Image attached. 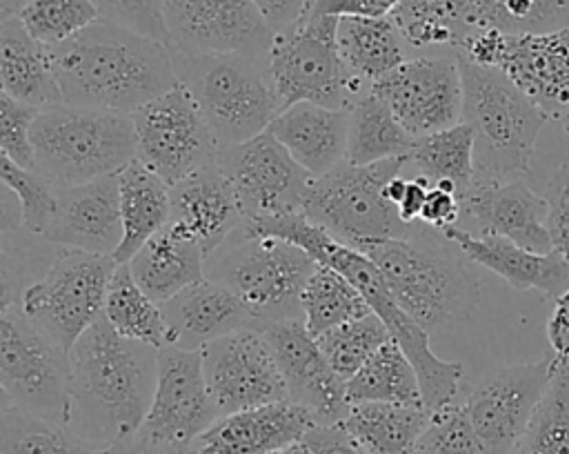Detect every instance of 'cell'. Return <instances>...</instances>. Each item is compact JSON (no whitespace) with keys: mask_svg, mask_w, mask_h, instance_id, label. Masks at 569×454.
I'll list each match as a JSON object with an SVG mask.
<instances>
[{"mask_svg":"<svg viewBox=\"0 0 569 454\" xmlns=\"http://www.w3.org/2000/svg\"><path fill=\"white\" fill-rule=\"evenodd\" d=\"M311 2H313V0H311ZM311 2H309V7H311Z\"/></svg>","mask_w":569,"mask_h":454,"instance_id":"obj_59","label":"cell"},{"mask_svg":"<svg viewBox=\"0 0 569 454\" xmlns=\"http://www.w3.org/2000/svg\"><path fill=\"white\" fill-rule=\"evenodd\" d=\"M38 114V107L24 105L0 91V156L24 169H36L31 127Z\"/></svg>","mask_w":569,"mask_h":454,"instance_id":"obj_47","label":"cell"},{"mask_svg":"<svg viewBox=\"0 0 569 454\" xmlns=\"http://www.w3.org/2000/svg\"><path fill=\"white\" fill-rule=\"evenodd\" d=\"M29 0H0V20L2 18H11L18 16L20 9L27 4Z\"/></svg>","mask_w":569,"mask_h":454,"instance_id":"obj_56","label":"cell"},{"mask_svg":"<svg viewBox=\"0 0 569 454\" xmlns=\"http://www.w3.org/2000/svg\"><path fill=\"white\" fill-rule=\"evenodd\" d=\"M102 316L124 338L147 343L156 349L171 345L162 305L136 283L127 263H120L111 276Z\"/></svg>","mask_w":569,"mask_h":454,"instance_id":"obj_37","label":"cell"},{"mask_svg":"<svg viewBox=\"0 0 569 454\" xmlns=\"http://www.w3.org/2000/svg\"><path fill=\"white\" fill-rule=\"evenodd\" d=\"M389 18L407 47L458 49L473 31V0H400Z\"/></svg>","mask_w":569,"mask_h":454,"instance_id":"obj_34","label":"cell"},{"mask_svg":"<svg viewBox=\"0 0 569 454\" xmlns=\"http://www.w3.org/2000/svg\"><path fill=\"white\" fill-rule=\"evenodd\" d=\"M251 231L262 236H278L302 247L318 265H329L345 274L365 296L371 312L387 325L391 338L407 352L413 363L422 403L429 412L456 403L462 385L465 367L458 361H442L429 345V334L398 305L389 292L378 265L362 251L336 240L322 227L307 220L302 214H284L244 223Z\"/></svg>","mask_w":569,"mask_h":454,"instance_id":"obj_3","label":"cell"},{"mask_svg":"<svg viewBox=\"0 0 569 454\" xmlns=\"http://www.w3.org/2000/svg\"><path fill=\"white\" fill-rule=\"evenodd\" d=\"M116 267L113 256L58 247L42 276L22 287L18 307L56 345L69 352L102 316Z\"/></svg>","mask_w":569,"mask_h":454,"instance_id":"obj_10","label":"cell"},{"mask_svg":"<svg viewBox=\"0 0 569 454\" xmlns=\"http://www.w3.org/2000/svg\"><path fill=\"white\" fill-rule=\"evenodd\" d=\"M216 418L200 349H158L156 389L138 436L153 445L187 450Z\"/></svg>","mask_w":569,"mask_h":454,"instance_id":"obj_17","label":"cell"},{"mask_svg":"<svg viewBox=\"0 0 569 454\" xmlns=\"http://www.w3.org/2000/svg\"><path fill=\"white\" fill-rule=\"evenodd\" d=\"M200 356L218 416L287 398L276 356L258 327L216 338L200 349Z\"/></svg>","mask_w":569,"mask_h":454,"instance_id":"obj_19","label":"cell"},{"mask_svg":"<svg viewBox=\"0 0 569 454\" xmlns=\"http://www.w3.org/2000/svg\"><path fill=\"white\" fill-rule=\"evenodd\" d=\"M413 142L416 136L402 127L387 102L371 89L349 107V162L369 165L389 158H407Z\"/></svg>","mask_w":569,"mask_h":454,"instance_id":"obj_35","label":"cell"},{"mask_svg":"<svg viewBox=\"0 0 569 454\" xmlns=\"http://www.w3.org/2000/svg\"><path fill=\"white\" fill-rule=\"evenodd\" d=\"M100 18L136 29L149 38L169 45V31L162 18L160 0H93Z\"/></svg>","mask_w":569,"mask_h":454,"instance_id":"obj_48","label":"cell"},{"mask_svg":"<svg viewBox=\"0 0 569 454\" xmlns=\"http://www.w3.org/2000/svg\"><path fill=\"white\" fill-rule=\"evenodd\" d=\"M269 454H311V450L307 447L305 441H298L293 445H287L282 450H276V452H269Z\"/></svg>","mask_w":569,"mask_h":454,"instance_id":"obj_57","label":"cell"},{"mask_svg":"<svg viewBox=\"0 0 569 454\" xmlns=\"http://www.w3.org/2000/svg\"><path fill=\"white\" fill-rule=\"evenodd\" d=\"M271 31H282L296 24L309 9L311 0H251Z\"/></svg>","mask_w":569,"mask_h":454,"instance_id":"obj_53","label":"cell"},{"mask_svg":"<svg viewBox=\"0 0 569 454\" xmlns=\"http://www.w3.org/2000/svg\"><path fill=\"white\" fill-rule=\"evenodd\" d=\"M36 171L56 187L82 185L118 174L138 158L131 114L60 102L40 109L31 127Z\"/></svg>","mask_w":569,"mask_h":454,"instance_id":"obj_7","label":"cell"},{"mask_svg":"<svg viewBox=\"0 0 569 454\" xmlns=\"http://www.w3.org/2000/svg\"><path fill=\"white\" fill-rule=\"evenodd\" d=\"M18 18L38 42L58 47L98 22L100 11L93 0H29Z\"/></svg>","mask_w":569,"mask_h":454,"instance_id":"obj_44","label":"cell"},{"mask_svg":"<svg viewBox=\"0 0 569 454\" xmlns=\"http://www.w3.org/2000/svg\"><path fill=\"white\" fill-rule=\"evenodd\" d=\"M429 187H431V180L427 176H413V178H407V185H405V191L396 205L400 218L407 223V225H413L420 220V214H422V207H425V200H427V194H429Z\"/></svg>","mask_w":569,"mask_h":454,"instance_id":"obj_55","label":"cell"},{"mask_svg":"<svg viewBox=\"0 0 569 454\" xmlns=\"http://www.w3.org/2000/svg\"><path fill=\"white\" fill-rule=\"evenodd\" d=\"M338 16H302L276 31L269 47V71L280 107L316 102L349 109L369 87L345 67L336 42Z\"/></svg>","mask_w":569,"mask_h":454,"instance_id":"obj_11","label":"cell"},{"mask_svg":"<svg viewBox=\"0 0 569 454\" xmlns=\"http://www.w3.org/2000/svg\"><path fill=\"white\" fill-rule=\"evenodd\" d=\"M162 314L171 345L182 349H202L216 338L258 327L251 309L227 285L211 278H202L162 303Z\"/></svg>","mask_w":569,"mask_h":454,"instance_id":"obj_26","label":"cell"},{"mask_svg":"<svg viewBox=\"0 0 569 454\" xmlns=\"http://www.w3.org/2000/svg\"><path fill=\"white\" fill-rule=\"evenodd\" d=\"M311 454H367L356 438L342 427V423L316 425L302 438Z\"/></svg>","mask_w":569,"mask_h":454,"instance_id":"obj_51","label":"cell"},{"mask_svg":"<svg viewBox=\"0 0 569 454\" xmlns=\"http://www.w3.org/2000/svg\"><path fill=\"white\" fill-rule=\"evenodd\" d=\"M169 45L269 53L273 31L251 0H160Z\"/></svg>","mask_w":569,"mask_h":454,"instance_id":"obj_21","label":"cell"},{"mask_svg":"<svg viewBox=\"0 0 569 454\" xmlns=\"http://www.w3.org/2000/svg\"><path fill=\"white\" fill-rule=\"evenodd\" d=\"M347 401L353 403H402L425 405L420 378L407 352L389 338L345 383Z\"/></svg>","mask_w":569,"mask_h":454,"instance_id":"obj_36","label":"cell"},{"mask_svg":"<svg viewBox=\"0 0 569 454\" xmlns=\"http://www.w3.org/2000/svg\"><path fill=\"white\" fill-rule=\"evenodd\" d=\"M191 454H193V450H191Z\"/></svg>","mask_w":569,"mask_h":454,"instance_id":"obj_60","label":"cell"},{"mask_svg":"<svg viewBox=\"0 0 569 454\" xmlns=\"http://www.w3.org/2000/svg\"><path fill=\"white\" fill-rule=\"evenodd\" d=\"M0 89L38 109L62 102V91L51 65V49L38 42L18 16L0 20Z\"/></svg>","mask_w":569,"mask_h":454,"instance_id":"obj_29","label":"cell"},{"mask_svg":"<svg viewBox=\"0 0 569 454\" xmlns=\"http://www.w3.org/2000/svg\"><path fill=\"white\" fill-rule=\"evenodd\" d=\"M0 178L22 205V229L42 236L56 211L58 187L36 169H24L4 156H0Z\"/></svg>","mask_w":569,"mask_h":454,"instance_id":"obj_45","label":"cell"},{"mask_svg":"<svg viewBox=\"0 0 569 454\" xmlns=\"http://www.w3.org/2000/svg\"><path fill=\"white\" fill-rule=\"evenodd\" d=\"M473 22L511 36L549 33L569 27V0H473Z\"/></svg>","mask_w":569,"mask_h":454,"instance_id":"obj_42","label":"cell"},{"mask_svg":"<svg viewBox=\"0 0 569 454\" xmlns=\"http://www.w3.org/2000/svg\"><path fill=\"white\" fill-rule=\"evenodd\" d=\"M40 238L58 247L113 256L122 240L118 176L58 187L56 211Z\"/></svg>","mask_w":569,"mask_h":454,"instance_id":"obj_22","label":"cell"},{"mask_svg":"<svg viewBox=\"0 0 569 454\" xmlns=\"http://www.w3.org/2000/svg\"><path fill=\"white\" fill-rule=\"evenodd\" d=\"M269 131L298 165L311 176H322L347 160L349 109H331L307 100L293 102L273 118Z\"/></svg>","mask_w":569,"mask_h":454,"instance_id":"obj_28","label":"cell"},{"mask_svg":"<svg viewBox=\"0 0 569 454\" xmlns=\"http://www.w3.org/2000/svg\"><path fill=\"white\" fill-rule=\"evenodd\" d=\"M69 425L96 445L131 441L149 412L158 349L120 336L100 316L69 349Z\"/></svg>","mask_w":569,"mask_h":454,"instance_id":"obj_1","label":"cell"},{"mask_svg":"<svg viewBox=\"0 0 569 454\" xmlns=\"http://www.w3.org/2000/svg\"><path fill=\"white\" fill-rule=\"evenodd\" d=\"M216 165L231 182L244 223L300 214L313 178L269 129L244 142L218 145Z\"/></svg>","mask_w":569,"mask_h":454,"instance_id":"obj_15","label":"cell"},{"mask_svg":"<svg viewBox=\"0 0 569 454\" xmlns=\"http://www.w3.org/2000/svg\"><path fill=\"white\" fill-rule=\"evenodd\" d=\"M122 240L116 263H129L133 254L171 220V185L142 160H131L118 174Z\"/></svg>","mask_w":569,"mask_h":454,"instance_id":"obj_31","label":"cell"},{"mask_svg":"<svg viewBox=\"0 0 569 454\" xmlns=\"http://www.w3.org/2000/svg\"><path fill=\"white\" fill-rule=\"evenodd\" d=\"M405 165L407 158L369 165L342 160L331 171L309 180L300 214L358 251L387 238L409 236L416 223L407 225L396 205L385 198V185L402 174Z\"/></svg>","mask_w":569,"mask_h":454,"instance_id":"obj_9","label":"cell"},{"mask_svg":"<svg viewBox=\"0 0 569 454\" xmlns=\"http://www.w3.org/2000/svg\"><path fill=\"white\" fill-rule=\"evenodd\" d=\"M545 200L551 251L569 263V162L560 165L547 180Z\"/></svg>","mask_w":569,"mask_h":454,"instance_id":"obj_49","label":"cell"},{"mask_svg":"<svg viewBox=\"0 0 569 454\" xmlns=\"http://www.w3.org/2000/svg\"><path fill=\"white\" fill-rule=\"evenodd\" d=\"M49 49L67 105L133 114L178 85L167 42L102 18Z\"/></svg>","mask_w":569,"mask_h":454,"instance_id":"obj_2","label":"cell"},{"mask_svg":"<svg viewBox=\"0 0 569 454\" xmlns=\"http://www.w3.org/2000/svg\"><path fill=\"white\" fill-rule=\"evenodd\" d=\"M400 0H313L305 16H389Z\"/></svg>","mask_w":569,"mask_h":454,"instance_id":"obj_52","label":"cell"},{"mask_svg":"<svg viewBox=\"0 0 569 454\" xmlns=\"http://www.w3.org/2000/svg\"><path fill=\"white\" fill-rule=\"evenodd\" d=\"M556 354L500 367L473 385L465 409L487 454H511L551 383Z\"/></svg>","mask_w":569,"mask_h":454,"instance_id":"obj_16","label":"cell"},{"mask_svg":"<svg viewBox=\"0 0 569 454\" xmlns=\"http://www.w3.org/2000/svg\"><path fill=\"white\" fill-rule=\"evenodd\" d=\"M300 307L302 323L316 338L336 325L371 314V307L360 289L329 265H318V269L309 276L300 296Z\"/></svg>","mask_w":569,"mask_h":454,"instance_id":"obj_39","label":"cell"},{"mask_svg":"<svg viewBox=\"0 0 569 454\" xmlns=\"http://www.w3.org/2000/svg\"><path fill=\"white\" fill-rule=\"evenodd\" d=\"M511 454H569V358H558L551 383Z\"/></svg>","mask_w":569,"mask_h":454,"instance_id":"obj_41","label":"cell"},{"mask_svg":"<svg viewBox=\"0 0 569 454\" xmlns=\"http://www.w3.org/2000/svg\"><path fill=\"white\" fill-rule=\"evenodd\" d=\"M104 447L82 438L67 423L16 405L0 409V454H104Z\"/></svg>","mask_w":569,"mask_h":454,"instance_id":"obj_38","label":"cell"},{"mask_svg":"<svg viewBox=\"0 0 569 454\" xmlns=\"http://www.w3.org/2000/svg\"><path fill=\"white\" fill-rule=\"evenodd\" d=\"M138 160L173 185L216 162L218 140L191 93L178 82L131 114Z\"/></svg>","mask_w":569,"mask_h":454,"instance_id":"obj_14","label":"cell"},{"mask_svg":"<svg viewBox=\"0 0 569 454\" xmlns=\"http://www.w3.org/2000/svg\"><path fill=\"white\" fill-rule=\"evenodd\" d=\"M336 42L345 67L369 89L407 60L405 40L389 16H338Z\"/></svg>","mask_w":569,"mask_h":454,"instance_id":"obj_32","label":"cell"},{"mask_svg":"<svg viewBox=\"0 0 569 454\" xmlns=\"http://www.w3.org/2000/svg\"><path fill=\"white\" fill-rule=\"evenodd\" d=\"M204 260L207 256L198 243L167 225L151 236L127 265L136 283L162 305L189 285L207 278Z\"/></svg>","mask_w":569,"mask_h":454,"instance_id":"obj_30","label":"cell"},{"mask_svg":"<svg viewBox=\"0 0 569 454\" xmlns=\"http://www.w3.org/2000/svg\"><path fill=\"white\" fill-rule=\"evenodd\" d=\"M407 162L431 182L449 180L456 185L460 198L471 187L476 176L473 165V134L462 120L453 127L416 138Z\"/></svg>","mask_w":569,"mask_h":454,"instance_id":"obj_40","label":"cell"},{"mask_svg":"<svg viewBox=\"0 0 569 454\" xmlns=\"http://www.w3.org/2000/svg\"><path fill=\"white\" fill-rule=\"evenodd\" d=\"M258 329L276 356L287 398L307 407L318 425L340 423L349 409L345 381L333 372L302 318L269 320Z\"/></svg>","mask_w":569,"mask_h":454,"instance_id":"obj_20","label":"cell"},{"mask_svg":"<svg viewBox=\"0 0 569 454\" xmlns=\"http://www.w3.org/2000/svg\"><path fill=\"white\" fill-rule=\"evenodd\" d=\"M389 338L391 334L387 325L371 312L362 318L327 329L316 340L333 372L347 383Z\"/></svg>","mask_w":569,"mask_h":454,"instance_id":"obj_43","label":"cell"},{"mask_svg":"<svg viewBox=\"0 0 569 454\" xmlns=\"http://www.w3.org/2000/svg\"><path fill=\"white\" fill-rule=\"evenodd\" d=\"M460 214H462V205H460L458 191L431 182L422 214H420V223L433 229H445L456 225Z\"/></svg>","mask_w":569,"mask_h":454,"instance_id":"obj_50","label":"cell"},{"mask_svg":"<svg viewBox=\"0 0 569 454\" xmlns=\"http://www.w3.org/2000/svg\"><path fill=\"white\" fill-rule=\"evenodd\" d=\"M456 56L462 76V122L473 134V180L520 178L529 171L549 116L505 71Z\"/></svg>","mask_w":569,"mask_h":454,"instance_id":"obj_6","label":"cell"},{"mask_svg":"<svg viewBox=\"0 0 569 454\" xmlns=\"http://www.w3.org/2000/svg\"><path fill=\"white\" fill-rule=\"evenodd\" d=\"M362 254L378 265L398 305L427 334L465 320L478 300L476 263L440 229L420 220L409 236L373 243Z\"/></svg>","mask_w":569,"mask_h":454,"instance_id":"obj_4","label":"cell"},{"mask_svg":"<svg viewBox=\"0 0 569 454\" xmlns=\"http://www.w3.org/2000/svg\"><path fill=\"white\" fill-rule=\"evenodd\" d=\"M402 127L420 138L462 120V76L456 51L407 58L371 85Z\"/></svg>","mask_w":569,"mask_h":454,"instance_id":"obj_18","label":"cell"},{"mask_svg":"<svg viewBox=\"0 0 569 454\" xmlns=\"http://www.w3.org/2000/svg\"><path fill=\"white\" fill-rule=\"evenodd\" d=\"M318 263L298 245L236 229L204 260V274L227 285L256 316L258 327L269 320L302 318L300 296Z\"/></svg>","mask_w":569,"mask_h":454,"instance_id":"obj_8","label":"cell"},{"mask_svg":"<svg viewBox=\"0 0 569 454\" xmlns=\"http://www.w3.org/2000/svg\"><path fill=\"white\" fill-rule=\"evenodd\" d=\"M469 260L493 272L513 289H536L556 300L569 289V263L556 251H531L500 236H480L456 225L440 229Z\"/></svg>","mask_w":569,"mask_h":454,"instance_id":"obj_27","label":"cell"},{"mask_svg":"<svg viewBox=\"0 0 569 454\" xmlns=\"http://www.w3.org/2000/svg\"><path fill=\"white\" fill-rule=\"evenodd\" d=\"M460 205L462 214L473 218L480 236H500L540 254L551 251L547 200L531 191L520 178H476L460 198Z\"/></svg>","mask_w":569,"mask_h":454,"instance_id":"obj_23","label":"cell"},{"mask_svg":"<svg viewBox=\"0 0 569 454\" xmlns=\"http://www.w3.org/2000/svg\"><path fill=\"white\" fill-rule=\"evenodd\" d=\"M178 82L191 93L218 145L244 142L282 111L269 53L202 51L169 45Z\"/></svg>","mask_w":569,"mask_h":454,"instance_id":"obj_5","label":"cell"},{"mask_svg":"<svg viewBox=\"0 0 569 454\" xmlns=\"http://www.w3.org/2000/svg\"><path fill=\"white\" fill-rule=\"evenodd\" d=\"M242 225L244 216L233 187L216 162L171 185L169 227L198 243L204 256Z\"/></svg>","mask_w":569,"mask_h":454,"instance_id":"obj_25","label":"cell"},{"mask_svg":"<svg viewBox=\"0 0 569 454\" xmlns=\"http://www.w3.org/2000/svg\"><path fill=\"white\" fill-rule=\"evenodd\" d=\"M411 454H487L465 405L451 403L431 412Z\"/></svg>","mask_w":569,"mask_h":454,"instance_id":"obj_46","label":"cell"},{"mask_svg":"<svg viewBox=\"0 0 569 454\" xmlns=\"http://www.w3.org/2000/svg\"><path fill=\"white\" fill-rule=\"evenodd\" d=\"M547 340L558 358H569V289L556 298L547 318Z\"/></svg>","mask_w":569,"mask_h":454,"instance_id":"obj_54","label":"cell"},{"mask_svg":"<svg viewBox=\"0 0 569 454\" xmlns=\"http://www.w3.org/2000/svg\"><path fill=\"white\" fill-rule=\"evenodd\" d=\"M456 53L505 71L549 118L569 114V27L525 36L476 29Z\"/></svg>","mask_w":569,"mask_h":454,"instance_id":"obj_13","label":"cell"},{"mask_svg":"<svg viewBox=\"0 0 569 454\" xmlns=\"http://www.w3.org/2000/svg\"><path fill=\"white\" fill-rule=\"evenodd\" d=\"M316 425L307 407L284 398L218 416L191 450L193 454H269L302 441Z\"/></svg>","mask_w":569,"mask_h":454,"instance_id":"obj_24","label":"cell"},{"mask_svg":"<svg viewBox=\"0 0 569 454\" xmlns=\"http://www.w3.org/2000/svg\"><path fill=\"white\" fill-rule=\"evenodd\" d=\"M562 125H565V131H567V134H569V114H567V116H565V118H562Z\"/></svg>","mask_w":569,"mask_h":454,"instance_id":"obj_58","label":"cell"},{"mask_svg":"<svg viewBox=\"0 0 569 454\" xmlns=\"http://www.w3.org/2000/svg\"><path fill=\"white\" fill-rule=\"evenodd\" d=\"M429 416L425 405L353 403L340 423L367 454H411Z\"/></svg>","mask_w":569,"mask_h":454,"instance_id":"obj_33","label":"cell"},{"mask_svg":"<svg viewBox=\"0 0 569 454\" xmlns=\"http://www.w3.org/2000/svg\"><path fill=\"white\" fill-rule=\"evenodd\" d=\"M0 387L2 405L69 425V352L38 329L18 303L0 305Z\"/></svg>","mask_w":569,"mask_h":454,"instance_id":"obj_12","label":"cell"}]
</instances>
